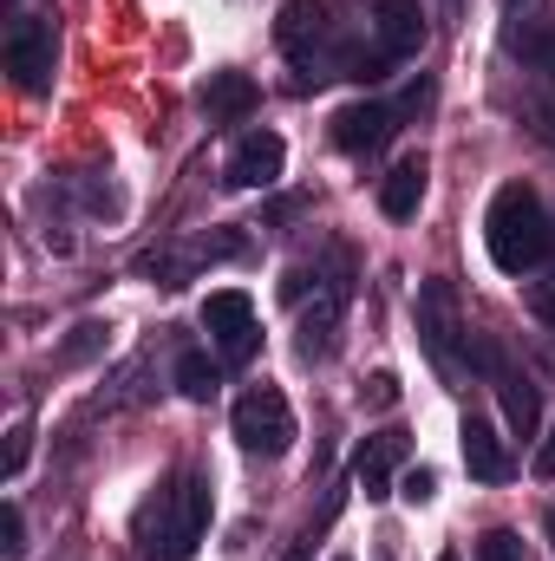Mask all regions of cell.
<instances>
[{
	"instance_id": "obj_12",
	"label": "cell",
	"mask_w": 555,
	"mask_h": 561,
	"mask_svg": "<svg viewBox=\"0 0 555 561\" xmlns=\"http://www.w3.org/2000/svg\"><path fill=\"white\" fill-rule=\"evenodd\" d=\"M412 457V437L406 431H373L366 444H360V457H353V477H360V490L380 503V496H393V470Z\"/></svg>"
},
{
	"instance_id": "obj_16",
	"label": "cell",
	"mask_w": 555,
	"mask_h": 561,
	"mask_svg": "<svg viewBox=\"0 0 555 561\" xmlns=\"http://www.w3.org/2000/svg\"><path fill=\"white\" fill-rule=\"evenodd\" d=\"M424 176H431L424 150H412V157H399V163L386 170V183H380V209H386L393 222H406V216H418V203H424Z\"/></svg>"
},
{
	"instance_id": "obj_32",
	"label": "cell",
	"mask_w": 555,
	"mask_h": 561,
	"mask_svg": "<svg viewBox=\"0 0 555 561\" xmlns=\"http://www.w3.org/2000/svg\"><path fill=\"white\" fill-rule=\"evenodd\" d=\"M510 7H517V0H510Z\"/></svg>"
},
{
	"instance_id": "obj_23",
	"label": "cell",
	"mask_w": 555,
	"mask_h": 561,
	"mask_svg": "<svg viewBox=\"0 0 555 561\" xmlns=\"http://www.w3.org/2000/svg\"><path fill=\"white\" fill-rule=\"evenodd\" d=\"M360 399H366V405H380V412H386V405H399V379H393V373H373V379H366V392H360Z\"/></svg>"
},
{
	"instance_id": "obj_18",
	"label": "cell",
	"mask_w": 555,
	"mask_h": 561,
	"mask_svg": "<svg viewBox=\"0 0 555 561\" xmlns=\"http://www.w3.org/2000/svg\"><path fill=\"white\" fill-rule=\"evenodd\" d=\"M177 392H183L190 405H209V399L223 392V366H216L209 353H183V359H177Z\"/></svg>"
},
{
	"instance_id": "obj_2",
	"label": "cell",
	"mask_w": 555,
	"mask_h": 561,
	"mask_svg": "<svg viewBox=\"0 0 555 561\" xmlns=\"http://www.w3.org/2000/svg\"><path fill=\"white\" fill-rule=\"evenodd\" d=\"M484 242H490V262L503 275H530L543 268V255L555 249V229H550V209L530 183H503L490 196V216H484Z\"/></svg>"
},
{
	"instance_id": "obj_6",
	"label": "cell",
	"mask_w": 555,
	"mask_h": 561,
	"mask_svg": "<svg viewBox=\"0 0 555 561\" xmlns=\"http://www.w3.org/2000/svg\"><path fill=\"white\" fill-rule=\"evenodd\" d=\"M203 327H209V340L223 346V359H229V366L256 359V346H262V333H256V300H249L242 287L209 294V300H203Z\"/></svg>"
},
{
	"instance_id": "obj_11",
	"label": "cell",
	"mask_w": 555,
	"mask_h": 561,
	"mask_svg": "<svg viewBox=\"0 0 555 561\" xmlns=\"http://www.w3.org/2000/svg\"><path fill=\"white\" fill-rule=\"evenodd\" d=\"M484 366H497V392H503V424H510V437H536V424H543V386H536L523 366H503L497 346L484 353Z\"/></svg>"
},
{
	"instance_id": "obj_26",
	"label": "cell",
	"mask_w": 555,
	"mask_h": 561,
	"mask_svg": "<svg viewBox=\"0 0 555 561\" xmlns=\"http://www.w3.org/2000/svg\"><path fill=\"white\" fill-rule=\"evenodd\" d=\"M536 477H555V424H550V437L536 444Z\"/></svg>"
},
{
	"instance_id": "obj_13",
	"label": "cell",
	"mask_w": 555,
	"mask_h": 561,
	"mask_svg": "<svg viewBox=\"0 0 555 561\" xmlns=\"http://www.w3.org/2000/svg\"><path fill=\"white\" fill-rule=\"evenodd\" d=\"M373 33H380L386 59L424 53V13H418V0H373Z\"/></svg>"
},
{
	"instance_id": "obj_22",
	"label": "cell",
	"mask_w": 555,
	"mask_h": 561,
	"mask_svg": "<svg viewBox=\"0 0 555 561\" xmlns=\"http://www.w3.org/2000/svg\"><path fill=\"white\" fill-rule=\"evenodd\" d=\"M431 490H438V477H431L424 463H412V470L399 477V496H406V503H431Z\"/></svg>"
},
{
	"instance_id": "obj_17",
	"label": "cell",
	"mask_w": 555,
	"mask_h": 561,
	"mask_svg": "<svg viewBox=\"0 0 555 561\" xmlns=\"http://www.w3.org/2000/svg\"><path fill=\"white\" fill-rule=\"evenodd\" d=\"M340 307H347V280H327V287H320V300L301 313V359L327 353V333L340 327Z\"/></svg>"
},
{
	"instance_id": "obj_28",
	"label": "cell",
	"mask_w": 555,
	"mask_h": 561,
	"mask_svg": "<svg viewBox=\"0 0 555 561\" xmlns=\"http://www.w3.org/2000/svg\"><path fill=\"white\" fill-rule=\"evenodd\" d=\"M281 561H314V529H307V536H301V542H294Z\"/></svg>"
},
{
	"instance_id": "obj_29",
	"label": "cell",
	"mask_w": 555,
	"mask_h": 561,
	"mask_svg": "<svg viewBox=\"0 0 555 561\" xmlns=\"http://www.w3.org/2000/svg\"><path fill=\"white\" fill-rule=\"evenodd\" d=\"M438 7H444V13H451V20H457V13H464V0H438Z\"/></svg>"
},
{
	"instance_id": "obj_1",
	"label": "cell",
	"mask_w": 555,
	"mask_h": 561,
	"mask_svg": "<svg viewBox=\"0 0 555 561\" xmlns=\"http://www.w3.org/2000/svg\"><path fill=\"white\" fill-rule=\"evenodd\" d=\"M209 529V477H177L157 496H144L132 516V542L144 561H190Z\"/></svg>"
},
{
	"instance_id": "obj_21",
	"label": "cell",
	"mask_w": 555,
	"mask_h": 561,
	"mask_svg": "<svg viewBox=\"0 0 555 561\" xmlns=\"http://www.w3.org/2000/svg\"><path fill=\"white\" fill-rule=\"evenodd\" d=\"M0 549L7 556H26V516H20V503L0 510Z\"/></svg>"
},
{
	"instance_id": "obj_3",
	"label": "cell",
	"mask_w": 555,
	"mask_h": 561,
	"mask_svg": "<svg viewBox=\"0 0 555 561\" xmlns=\"http://www.w3.org/2000/svg\"><path fill=\"white\" fill-rule=\"evenodd\" d=\"M418 340H424V353L438 359L444 379H464V366H471V327L457 313V287L451 280H424L418 287Z\"/></svg>"
},
{
	"instance_id": "obj_9",
	"label": "cell",
	"mask_w": 555,
	"mask_h": 561,
	"mask_svg": "<svg viewBox=\"0 0 555 561\" xmlns=\"http://www.w3.org/2000/svg\"><path fill=\"white\" fill-rule=\"evenodd\" d=\"M457 444H464V470L477 477V483H510L517 477V457H510V437H497V424L490 419H471L457 424Z\"/></svg>"
},
{
	"instance_id": "obj_7",
	"label": "cell",
	"mask_w": 555,
	"mask_h": 561,
	"mask_svg": "<svg viewBox=\"0 0 555 561\" xmlns=\"http://www.w3.org/2000/svg\"><path fill=\"white\" fill-rule=\"evenodd\" d=\"M275 46L294 59V66H314V59L333 46V13H327V0H281Z\"/></svg>"
},
{
	"instance_id": "obj_4",
	"label": "cell",
	"mask_w": 555,
	"mask_h": 561,
	"mask_svg": "<svg viewBox=\"0 0 555 561\" xmlns=\"http://www.w3.org/2000/svg\"><path fill=\"white\" fill-rule=\"evenodd\" d=\"M229 424H236L242 450H256V457H281V450L294 444V412H287L281 386H249V392L236 399Z\"/></svg>"
},
{
	"instance_id": "obj_20",
	"label": "cell",
	"mask_w": 555,
	"mask_h": 561,
	"mask_svg": "<svg viewBox=\"0 0 555 561\" xmlns=\"http://www.w3.org/2000/svg\"><path fill=\"white\" fill-rule=\"evenodd\" d=\"M477 561H530V549H523V536H517V529H484Z\"/></svg>"
},
{
	"instance_id": "obj_19",
	"label": "cell",
	"mask_w": 555,
	"mask_h": 561,
	"mask_svg": "<svg viewBox=\"0 0 555 561\" xmlns=\"http://www.w3.org/2000/svg\"><path fill=\"white\" fill-rule=\"evenodd\" d=\"M138 275H150L157 287H183V280L196 275V255H177V249H150L138 262Z\"/></svg>"
},
{
	"instance_id": "obj_24",
	"label": "cell",
	"mask_w": 555,
	"mask_h": 561,
	"mask_svg": "<svg viewBox=\"0 0 555 561\" xmlns=\"http://www.w3.org/2000/svg\"><path fill=\"white\" fill-rule=\"evenodd\" d=\"M26 450H33V431H26V424H13V437H7V477H20V470H26Z\"/></svg>"
},
{
	"instance_id": "obj_14",
	"label": "cell",
	"mask_w": 555,
	"mask_h": 561,
	"mask_svg": "<svg viewBox=\"0 0 555 561\" xmlns=\"http://www.w3.org/2000/svg\"><path fill=\"white\" fill-rule=\"evenodd\" d=\"M503 46H510L543 85H555V13H523V20H510V26H503Z\"/></svg>"
},
{
	"instance_id": "obj_15",
	"label": "cell",
	"mask_w": 555,
	"mask_h": 561,
	"mask_svg": "<svg viewBox=\"0 0 555 561\" xmlns=\"http://www.w3.org/2000/svg\"><path fill=\"white\" fill-rule=\"evenodd\" d=\"M256 105H262V85H256L249 72H209V85H203L209 125H242Z\"/></svg>"
},
{
	"instance_id": "obj_27",
	"label": "cell",
	"mask_w": 555,
	"mask_h": 561,
	"mask_svg": "<svg viewBox=\"0 0 555 561\" xmlns=\"http://www.w3.org/2000/svg\"><path fill=\"white\" fill-rule=\"evenodd\" d=\"M530 307H536V313L555 327V287H536V294H530Z\"/></svg>"
},
{
	"instance_id": "obj_25",
	"label": "cell",
	"mask_w": 555,
	"mask_h": 561,
	"mask_svg": "<svg viewBox=\"0 0 555 561\" xmlns=\"http://www.w3.org/2000/svg\"><path fill=\"white\" fill-rule=\"evenodd\" d=\"M99 333H105V327H79V340L66 346V359H86V353H99Z\"/></svg>"
},
{
	"instance_id": "obj_30",
	"label": "cell",
	"mask_w": 555,
	"mask_h": 561,
	"mask_svg": "<svg viewBox=\"0 0 555 561\" xmlns=\"http://www.w3.org/2000/svg\"><path fill=\"white\" fill-rule=\"evenodd\" d=\"M438 561H464V556H457V549H444V556H438Z\"/></svg>"
},
{
	"instance_id": "obj_8",
	"label": "cell",
	"mask_w": 555,
	"mask_h": 561,
	"mask_svg": "<svg viewBox=\"0 0 555 561\" xmlns=\"http://www.w3.org/2000/svg\"><path fill=\"white\" fill-rule=\"evenodd\" d=\"M393 131H399V112L380 105V99H360V105L333 112V144H340L347 157H373V150H386Z\"/></svg>"
},
{
	"instance_id": "obj_5",
	"label": "cell",
	"mask_w": 555,
	"mask_h": 561,
	"mask_svg": "<svg viewBox=\"0 0 555 561\" xmlns=\"http://www.w3.org/2000/svg\"><path fill=\"white\" fill-rule=\"evenodd\" d=\"M53 59H59L53 26H46L39 13H20V20L7 26V72H13V85H20V92H46V85H53Z\"/></svg>"
},
{
	"instance_id": "obj_31",
	"label": "cell",
	"mask_w": 555,
	"mask_h": 561,
	"mask_svg": "<svg viewBox=\"0 0 555 561\" xmlns=\"http://www.w3.org/2000/svg\"><path fill=\"white\" fill-rule=\"evenodd\" d=\"M333 561H347V556H333Z\"/></svg>"
},
{
	"instance_id": "obj_10",
	"label": "cell",
	"mask_w": 555,
	"mask_h": 561,
	"mask_svg": "<svg viewBox=\"0 0 555 561\" xmlns=\"http://www.w3.org/2000/svg\"><path fill=\"white\" fill-rule=\"evenodd\" d=\"M281 163H287V144H281L275 131H249V138L229 150L223 183H229V190H269L281 176Z\"/></svg>"
}]
</instances>
